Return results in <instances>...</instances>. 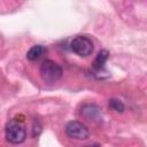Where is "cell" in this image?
Returning <instances> with one entry per match:
<instances>
[{
    "mask_svg": "<svg viewBox=\"0 0 147 147\" xmlns=\"http://www.w3.org/2000/svg\"><path fill=\"white\" fill-rule=\"evenodd\" d=\"M40 76L46 83H55L62 77V68L52 60H45L40 64Z\"/></svg>",
    "mask_w": 147,
    "mask_h": 147,
    "instance_id": "6da1fadb",
    "label": "cell"
},
{
    "mask_svg": "<svg viewBox=\"0 0 147 147\" xmlns=\"http://www.w3.org/2000/svg\"><path fill=\"white\" fill-rule=\"evenodd\" d=\"M5 132H6L7 141L10 144H14V145L22 144L26 138V132H25L24 126L21 123H18L17 121L8 122L6 125Z\"/></svg>",
    "mask_w": 147,
    "mask_h": 147,
    "instance_id": "7a4b0ae2",
    "label": "cell"
},
{
    "mask_svg": "<svg viewBox=\"0 0 147 147\" xmlns=\"http://www.w3.org/2000/svg\"><path fill=\"white\" fill-rule=\"evenodd\" d=\"M71 51L80 57H86L93 52V42L88 37L77 36L70 42Z\"/></svg>",
    "mask_w": 147,
    "mask_h": 147,
    "instance_id": "3957f363",
    "label": "cell"
},
{
    "mask_svg": "<svg viewBox=\"0 0 147 147\" xmlns=\"http://www.w3.org/2000/svg\"><path fill=\"white\" fill-rule=\"evenodd\" d=\"M65 134L69 138L76 139V140H84L86 138H88L90 136V131L86 127V125H84L83 123L78 122V121H71L65 125Z\"/></svg>",
    "mask_w": 147,
    "mask_h": 147,
    "instance_id": "277c9868",
    "label": "cell"
},
{
    "mask_svg": "<svg viewBox=\"0 0 147 147\" xmlns=\"http://www.w3.org/2000/svg\"><path fill=\"white\" fill-rule=\"evenodd\" d=\"M82 114L88 119V121H96L101 118V111L100 109L94 105H86L84 106Z\"/></svg>",
    "mask_w": 147,
    "mask_h": 147,
    "instance_id": "5b68a950",
    "label": "cell"
},
{
    "mask_svg": "<svg viewBox=\"0 0 147 147\" xmlns=\"http://www.w3.org/2000/svg\"><path fill=\"white\" fill-rule=\"evenodd\" d=\"M46 52H47V49H46V47H44L42 45H34V46H32V47L28 51V53H26V59L30 60V61H37V60H39Z\"/></svg>",
    "mask_w": 147,
    "mask_h": 147,
    "instance_id": "8992f818",
    "label": "cell"
},
{
    "mask_svg": "<svg viewBox=\"0 0 147 147\" xmlns=\"http://www.w3.org/2000/svg\"><path fill=\"white\" fill-rule=\"evenodd\" d=\"M108 56H109L108 51H106V49L100 51V52L98 53V55H96L94 62L92 63L93 69H94L95 71H100V70H102V69L105 68V63H106V61L108 60Z\"/></svg>",
    "mask_w": 147,
    "mask_h": 147,
    "instance_id": "52a82bcc",
    "label": "cell"
},
{
    "mask_svg": "<svg viewBox=\"0 0 147 147\" xmlns=\"http://www.w3.org/2000/svg\"><path fill=\"white\" fill-rule=\"evenodd\" d=\"M109 107H110V109H113L117 113H122L124 110V105L118 99H110L109 100Z\"/></svg>",
    "mask_w": 147,
    "mask_h": 147,
    "instance_id": "ba28073f",
    "label": "cell"
},
{
    "mask_svg": "<svg viewBox=\"0 0 147 147\" xmlns=\"http://www.w3.org/2000/svg\"><path fill=\"white\" fill-rule=\"evenodd\" d=\"M85 147H100L98 145H90V146H85Z\"/></svg>",
    "mask_w": 147,
    "mask_h": 147,
    "instance_id": "9c48e42d",
    "label": "cell"
}]
</instances>
